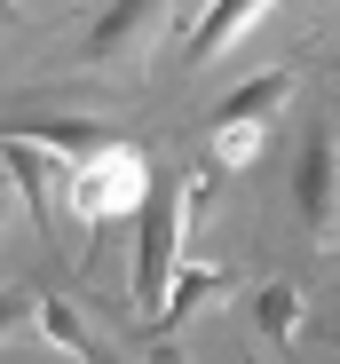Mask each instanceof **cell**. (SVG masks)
I'll use <instances>...</instances> for the list:
<instances>
[{
  "mask_svg": "<svg viewBox=\"0 0 340 364\" xmlns=\"http://www.w3.org/2000/svg\"><path fill=\"white\" fill-rule=\"evenodd\" d=\"M293 206L317 254H340V127L332 119H309L301 159H293Z\"/></svg>",
  "mask_w": 340,
  "mask_h": 364,
  "instance_id": "1",
  "label": "cell"
},
{
  "mask_svg": "<svg viewBox=\"0 0 340 364\" xmlns=\"http://www.w3.org/2000/svg\"><path fill=\"white\" fill-rule=\"evenodd\" d=\"M143 198H150V159H143V143H111L103 159L72 166V214H79L87 230L143 214Z\"/></svg>",
  "mask_w": 340,
  "mask_h": 364,
  "instance_id": "2",
  "label": "cell"
},
{
  "mask_svg": "<svg viewBox=\"0 0 340 364\" xmlns=\"http://www.w3.org/2000/svg\"><path fill=\"white\" fill-rule=\"evenodd\" d=\"M182 269V198L175 191H150L143 214H135V309L158 325L166 309V285Z\"/></svg>",
  "mask_w": 340,
  "mask_h": 364,
  "instance_id": "3",
  "label": "cell"
},
{
  "mask_svg": "<svg viewBox=\"0 0 340 364\" xmlns=\"http://www.w3.org/2000/svg\"><path fill=\"white\" fill-rule=\"evenodd\" d=\"M166 16H175V0H111V9L87 24V40H79V64H87V72L143 64V55H150V40L166 32Z\"/></svg>",
  "mask_w": 340,
  "mask_h": 364,
  "instance_id": "4",
  "label": "cell"
},
{
  "mask_svg": "<svg viewBox=\"0 0 340 364\" xmlns=\"http://www.w3.org/2000/svg\"><path fill=\"white\" fill-rule=\"evenodd\" d=\"M0 143H32V151H48L55 166H87V159H103L111 135L103 119H64V111H40V119H0Z\"/></svg>",
  "mask_w": 340,
  "mask_h": 364,
  "instance_id": "5",
  "label": "cell"
},
{
  "mask_svg": "<svg viewBox=\"0 0 340 364\" xmlns=\"http://www.w3.org/2000/svg\"><path fill=\"white\" fill-rule=\"evenodd\" d=\"M277 9V0H206V16L190 24V48H182V72H198V64H214L221 48H238V40H253V24Z\"/></svg>",
  "mask_w": 340,
  "mask_h": 364,
  "instance_id": "6",
  "label": "cell"
},
{
  "mask_svg": "<svg viewBox=\"0 0 340 364\" xmlns=\"http://www.w3.org/2000/svg\"><path fill=\"white\" fill-rule=\"evenodd\" d=\"M32 333L48 341V356H64V364H111V348L87 333V317L72 309L64 293H40V309H32Z\"/></svg>",
  "mask_w": 340,
  "mask_h": 364,
  "instance_id": "7",
  "label": "cell"
},
{
  "mask_svg": "<svg viewBox=\"0 0 340 364\" xmlns=\"http://www.w3.org/2000/svg\"><path fill=\"white\" fill-rule=\"evenodd\" d=\"M293 87H301V72H261V80H246V87L221 95L206 127H269V119L293 103Z\"/></svg>",
  "mask_w": 340,
  "mask_h": 364,
  "instance_id": "8",
  "label": "cell"
},
{
  "mask_svg": "<svg viewBox=\"0 0 340 364\" xmlns=\"http://www.w3.org/2000/svg\"><path fill=\"white\" fill-rule=\"evenodd\" d=\"M0 166H9V182H16V198H24V214H32V230H48V206H55V191H48V151H32V143H0Z\"/></svg>",
  "mask_w": 340,
  "mask_h": 364,
  "instance_id": "9",
  "label": "cell"
},
{
  "mask_svg": "<svg viewBox=\"0 0 340 364\" xmlns=\"http://www.w3.org/2000/svg\"><path fill=\"white\" fill-rule=\"evenodd\" d=\"M253 309H261V333H269V348H293V341H301V285H293V277H269Z\"/></svg>",
  "mask_w": 340,
  "mask_h": 364,
  "instance_id": "10",
  "label": "cell"
},
{
  "mask_svg": "<svg viewBox=\"0 0 340 364\" xmlns=\"http://www.w3.org/2000/svg\"><path fill=\"white\" fill-rule=\"evenodd\" d=\"M214 293H230V269H175V285H166V309H158V325H182V317H198Z\"/></svg>",
  "mask_w": 340,
  "mask_h": 364,
  "instance_id": "11",
  "label": "cell"
},
{
  "mask_svg": "<svg viewBox=\"0 0 340 364\" xmlns=\"http://www.w3.org/2000/svg\"><path fill=\"white\" fill-rule=\"evenodd\" d=\"M261 143H269V127H214V166L221 174H246L261 159Z\"/></svg>",
  "mask_w": 340,
  "mask_h": 364,
  "instance_id": "12",
  "label": "cell"
},
{
  "mask_svg": "<svg viewBox=\"0 0 340 364\" xmlns=\"http://www.w3.org/2000/svg\"><path fill=\"white\" fill-rule=\"evenodd\" d=\"M32 309H40V293H32V285H0V341L32 333Z\"/></svg>",
  "mask_w": 340,
  "mask_h": 364,
  "instance_id": "13",
  "label": "cell"
},
{
  "mask_svg": "<svg viewBox=\"0 0 340 364\" xmlns=\"http://www.w3.org/2000/svg\"><path fill=\"white\" fill-rule=\"evenodd\" d=\"M0 24H24V9H16V0H0Z\"/></svg>",
  "mask_w": 340,
  "mask_h": 364,
  "instance_id": "14",
  "label": "cell"
},
{
  "mask_svg": "<svg viewBox=\"0 0 340 364\" xmlns=\"http://www.w3.org/2000/svg\"><path fill=\"white\" fill-rule=\"evenodd\" d=\"M9 191H16V182H9V166H0V206H9Z\"/></svg>",
  "mask_w": 340,
  "mask_h": 364,
  "instance_id": "15",
  "label": "cell"
},
{
  "mask_svg": "<svg viewBox=\"0 0 340 364\" xmlns=\"http://www.w3.org/2000/svg\"><path fill=\"white\" fill-rule=\"evenodd\" d=\"M332 341H340V333H332Z\"/></svg>",
  "mask_w": 340,
  "mask_h": 364,
  "instance_id": "16",
  "label": "cell"
}]
</instances>
